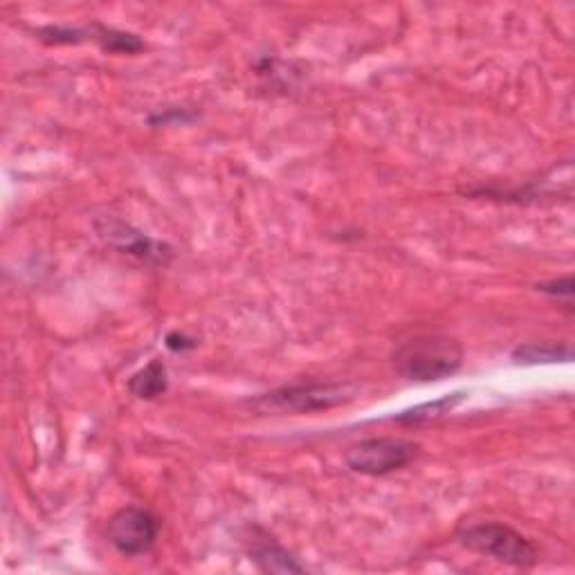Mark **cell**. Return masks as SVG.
I'll list each match as a JSON object with an SVG mask.
<instances>
[{"instance_id":"cell-1","label":"cell","mask_w":575,"mask_h":575,"mask_svg":"<svg viewBox=\"0 0 575 575\" xmlns=\"http://www.w3.org/2000/svg\"><path fill=\"white\" fill-rule=\"evenodd\" d=\"M398 376L416 382H436L454 376L463 367V346L443 333L416 335L391 355Z\"/></svg>"},{"instance_id":"cell-2","label":"cell","mask_w":575,"mask_h":575,"mask_svg":"<svg viewBox=\"0 0 575 575\" xmlns=\"http://www.w3.org/2000/svg\"><path fill=\"white\" fill-rule=\"evenodd\" d=\"M456 542L483 558L515 569H531L540 562V549L515 528L501 522H479L456 531Z\"/></svg>"},{"instance_id":"cell-3","label":"cell","mask_w":575,"mask_h":575,"mask_svg":"<svg viewBox=\"0 0 575 575\" xmlns=\"http://www.w3.org/2000/svg\"><path fill=\"white\" fill-rule=\"evenodd\" d=\"M353 400V389L340 382H297L272 389L268 394L248 400L261 414H313L340 407Z\"/></svg>"},{"instance_id":"cell-4","label":"cell","mask_w":575,"mask_h":575,"mask_svg":"<svg viewBox=\"0 0 575 575\" xmlns=\"http://www.w3.org/2000/svg\"><path fill=\"white\" fill-rule=\"evenodd\" d=\"M421 454V445L409 438L396 436H376L353 443L344 452V463L351 472L364 474V477H385V474L398 472L416 461Z\"/></svg>"},{"instance_id":"cell-5","label":"cell","mask_w":575,"mask_h":575,"mask_svg":"<svg viewBox=\"0 0 575 575\" xmlns=\"http://www.w3.org/2000/svg\"><path fill=\"white\" fill-rule=\"evenodd\" d=\"M160 535V519L151 510L129 506L117 510L108 522V542L126 558L149 553Z\"/></svg>"},{"instance_id":"cell-6","label":"cell","mask_w":575,"mask_h":575,"mask_svg":"<svg viewBox=\"0 0 575 575\" xmlns=\"http://www.w3.org/2000/svg\"><path fill=\"white\" fill-rule=\"evenodd\" d=\"M95 230L106 245H111L117 252L129 254V257H135L144 263L167 266L173 257V250L169 245L153 241L151 236L135 230L133 225L120 221V218H99V221H95Z\"/></svg>"},{"instance_id":"cell-7","label":"cell","mask_w":575,"mask_h":575,"mask_svg":"<svg viewBox=\"0 0 575 575\" xmlns=\"http://www.w3.org/2000/svg\"><path fill=\"white\" fill-rule=\"evenodd\" d=\"M250 555L257 562V567L266 573H304V567L297 562L295 555L288 553L284 546L270 540V537L254 542Z\"/></svg>"},{"instance_id":"cell-8","label":"cell","mask_w":575,"mask_h":575,"mask_svg":"<svg viewBox=\"0 0 575 575\" xmlns=\"http://www.w3.org/2000/svg\"><path fill=\"white\" fill-rule=\"evenodd\" d=\"M169 387L167 367L160 360H153L146 364L142 371L135 373L129 380V391L140 400H155L160 398Z\"/></svg>"},{"instance_id":"cell-9","label":"cell","mask_w":575,"mask_h":575,"mask_svg":"<svg viewBox=\"0 0 575 575\" xmlns=\"http://www.w3.org/2000/svg\"><path fill=\"white\" fill-rule=\"evenodd\" d=\"M93 41L108 54H138L146 45L138 34L113 30V27L93 25Z\"/></svg>"},{"instance_id":"cell-10","label":"cell","mask_w":575,"mask_h":575,"mask_svg":"<svg viewBox=\"0 0 575 575\" xmlns=\"http://www.w3.org/2000/svg\"><path fill=\"white\" fill-rule=\"evenodd\" d=\"M513 358L522 364L569 362L573 358V351L567 344H526L513 351Z\"/></svg>"},{"instance_id":"cell-11","label":"cell","mask_w":575,"mask_h":575,"mask_svg":"<svg viewBox=\"0 0 575 575\" xmlns=\"http://www.w3.org/2000/svg\"><path fill=\"white\" fill-rule=\"evenodd\" d=\"M465 398V394H452V396H443V398H438L434 400V403H425V405H418L414 409H409V412H403L400 414L396 421L398 423H407V425H412V423H425V421H434V418L438 416H443V414H450L452 409L461 403V400Z\"/></svg>"},{"instance_id":"cell-12","label":"cell","mask_w":575,"mask_h":575,"mask_svg":"<svg viewBox=\"0 0 575 575\" xmlns=\"http://www.w3.org/2000/svg\"><path fill=\"white\" fill-rule=\"evenodd\" d=\"M39 41L45 45H77L86 39H93V25L90 27H61V25H48L36 32Z\"/></svg>"},{"instance_id":"cell-13","label":"cell","mask_w":575,"mask_h":575,"mask_svg":"<svg viewBox=\"0 0 575 575\" xmlns=\"http://www.w3.org/2000/svg\"><path fill=\"white\" fill-rule=\"evenodd\" d=\"M544 295L558 297V299H567V304L571 306V297H573V279L564 277V279H555V281H546V284H537L535 286Z\"/></svg>"}]
</instances>
